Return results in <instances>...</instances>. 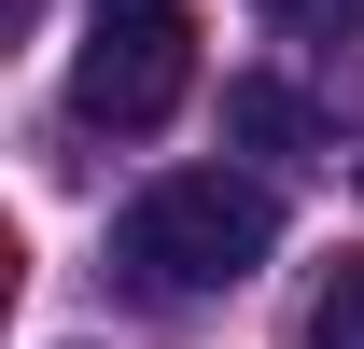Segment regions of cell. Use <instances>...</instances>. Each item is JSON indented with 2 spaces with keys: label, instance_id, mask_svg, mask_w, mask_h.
<instances>
[{
  "label": "cell",
  "instance_id": "obj_1",
  "mask_svg": "<svg viewBox=\"0 0 364 349\" xmlns=\"http://www.w3.org/2000/svg\"><path fill=\"white\" fill-rule=\"evenodd\" d=\"M267 252H280V196L238 182V168H168V182H140L127 223H112V265L140 294H238Z\"/></svg>",
  "mask_w": 364,
  "mask_h": 349
},
{
  "label": "cell",
  "instance_id": "obj_2",
  "mask_svg": "<svg viewBox=\"0 0 364 349\" xmlns=\"http://www.w3.org/2000/svg\"><path fill=\"white\" fill-rule=\"evenodd\" d=\"M182 84H196V28H182V0H98L85 56H70V112H85L98 140H140L168 126Z\"/></svg>",
  "mask_w": 364,
  "mask_h": 349
},
{
  "label": "cell",
  "instance_id": "obj_3",
  "mask_svg": "<svg viewBox=\"0 0 364 349\" xmlns=\"http://www.w3.org/2000/svg\"><path fill=\"white\" fill-rule=\"evenodd\" d=\"M225 140H252V154H294V140H309V98H294V84H225Z\"/></svg>",
  "mask_w": 364,
  "mask_h": 349
},
{
  "label": "cell",
  "instance_id": "obj_4",
  "mask_svg": "<svg viewBox=\"0 0 364 349\" xmlns=\"http://www.w3.org/2000/svg\"><path fill=\"white\" fill-rule=\"evenodd\" d=\"M309 349H364V252H336V279L309 294Z\"/></svg>",
  "mask_w": 364,
  "mask_h": 349
},
{
  "label": "cell",
  "instance_id": "obj_5",
  "mask_svg": "<svg viewBox=\"0 0 364 349\" xmlns=\"http://www.w3.org/2000/svg\"><path fill=\"white\" fill-rule=\"evenodd\" d=\"M267 28H294V43H364V0H252Z\"/></svg>",
  "mask_w": 364,
  "mask_h": 349
}]
</instances>
